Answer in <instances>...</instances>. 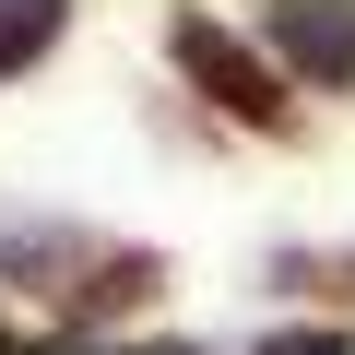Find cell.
<instances>
[{
  "mask_svg": "<svg viewBox=\"0 0 355 355\" xmlns=\"http://www.w3.org/2000/svg\"><path fill=\"white\" fill-rule=\"evenodd\" d=\"M178 71H190V83H202L225 119H249V130H284V95H272V71H261V60H249L225 24H202V12L178 24Z\"/></svg>",
  "mask_w": 355,
  "mask_h": 355,
  "instance_id": "obj_1",
  "label": "cell"
},
{
  "mask_svg": "<svg viewBox=\"0 0 355 355\" xmlns=\"http://www.w3.org/2000/svg\"><path fill=\"white\" fill-rule=\"evenodd\" d=\"M166 355H190V343H166Z\"/></svg>",
  "mask_w": 355,
  "mask_h": 355,
  "instance_id": "obj_5",
  "label": "cell"
},
{
  "mask_svg": "<svg viewBox=\"0 0 355 355\" xmlns=\"http://www.w3.org/2000/svg\"><path fill=\"white\" fill-rule=\"evenodd\" d=\"M48 36H60V0H0V71H24Z\"/></svg>",
  "mask_w": 355,
  "mask_h": 355,
  "instance_id": "obj_3",
  "label": "cell"
},
{
  "mask_svg": "<svg viewBox=\"0 0 355 355\" xmlns=\"http://www.w3.org/2000/svg\"><path fill=\"white\" fill-rule=\"evenodd\" d=\"M261 355H343V331H272Z\"/></svg>",
  "mask_w": 355,
  "mask_h": 355,
  "instance_id": "obj_4",
  "label": "cell"
},
{
  "mask_svg": "<svg viewBox=\"0 0 355 355\" xmlns=\"http://www.w3.org/2000/svg\"><path fill=\"white\" fill-rule=\"evenodd\" d=\"M272 36H284V60H296V71L355 83V0H284V12H272Z\"/></svg>",
  "mask_w": 355,
  "mask_h": 355,
  "instance_id": "obj_2",
  "label": "cell"
}]
</instances>
